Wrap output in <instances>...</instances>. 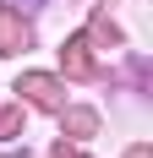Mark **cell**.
Wrapping results in <instances>:
<instances>
[{"mask_svg":"<svg viewBox=\"0 0 153 158\" xmlns=\"http://www.w3.org/2000/svg\"><path fill=\"white\" fill-rule=\"evenodd\" d=\"M22 44H28V27H16L11 16L0 11V49H6V55H11V49H22Z\"/></svg>","mask_w":153,"mask_h":158,"instance_id":"cell-1","label":"cell"},{"mask_svg":"<svg viewBox=\"0 0 153 158\" xmlns=\"http://www.w3.org/2000/svg\"><path fill=\"white\" fill-rule=\"evenodd\" d=\"M22 93H33L38 104H60V98H55V82H49V77H22Z\"/></svg>","mask_w":153,"mask_h":158,"instance_id":"cell-2","label":"cell"},{"mask_svg":"<svg viewBox=\"0 0 153 158\" xmlns=\"http://www.w3.org/2000/svg\"><path fill=\"white\" fill-rule=\"evenodd\" d=\"M66 65H71L76 77L88 71V38H71V55H66Z\"/></svg>","mask_w":153,"mask_h":158,"instance_id":"cell-3","label":"cell"},{"mask_svg":"<svg viewBox=\"0 0 153 158\" xmlns=\"http://www.w3.org/2000/svg\"><path fill=\"white\" fill-rule=\"evenodd\" d=\"M131 158H148V147H137V153H131Z\"/></svg>","mask_w":153,"mask_h":158,"instance_id":"cell-4","label":"cell"}]
</instances>
